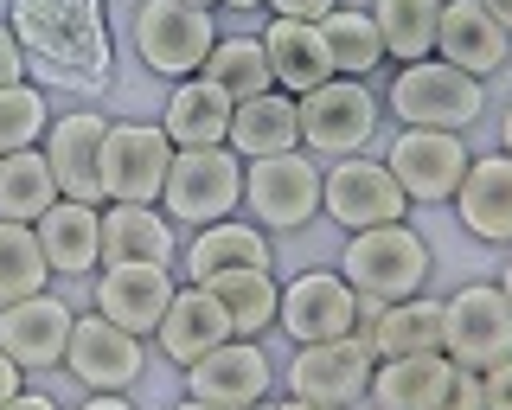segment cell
I'll return each instance as SVG.
<instances>
[{"mask_svg": "<svg viewBox=\"0 0 512 410\" xmlns=\"http://www.w3.org/2000/svg\"><path fill=\"white\" fill-rule=\"evenodd\" d=\"M7 26L26 45V65L64 90H103L116 71L103 0H13Z\"/></svg>", "mask_w": 512, "mask_h": 410, "instance_id": "1", "label": "cell"}, {"mask_svg": "<svg viewBox=\"0 0 512 410\" xmlns=\"http://www.w3.org/2000/svg\"><path fill=\"white\" fill-rule=\"evenodd\" d=\"M333 270H340L365 302H410V295H423L429 276H436V250H429V238L410 218H397V225L346 231V250H340Z\"/></svg>", "mask_w": 512, "mask_h": 410, "instance_id": "2", "label": "cell"}, {"mask_svg": "<svg viewBox=\"0 0 512 410\" xmlns=\"http://www.w3.org/2000/svg\"><path fill=\"white\" fill-rule=\"evenodd\" d=\"M384 116H397V129H455V135H468L474 122L487 116V84L429 52V58H416V65L391 71V84H384Z\"/></svg>", "mask_w": 512, "mask_h": 410, "instance_id": "3", "label": "cell"}, {"mask_svg": "<svg viewBox=\"0 0 512 410\" xmlns=\"http://www.w3.org/2000/svg\"><path fill=\"white\" fill-rule=\"evenodd\" d=\"M128 45H135L141 71L148 77H199L205 71V52L218 45V13L205 7H186V0H135L128 13Z\"/></svg>", "mask_w": 512, "mask_h": 410, "instance_id": "4", "label": "cell"}, {"mask_svg": "<svg viewBox=\"0 0 512 410\" xmlns=\"http://www.w3.org/2000/svg\"><path fill=\"white\" fill-rule=\"evenodd\" d=\"M301 103V148L314 161H346V154H365L384 129V97L365 77H327L314 84Z\"/></svg>", "mask_w": 512, "mask_h": 410, "instance_id": "5", "label": "cell"}, {"mask_svg": "<svg viewBox=\"0 0 512 410\" xmlns=\"http://www.w3.org/2000/svg\"><path fill=\"white\" fill-rule=\"evenodd\" d=\"M160 212L173 218L180 231L218 225V218L244 212V161L231 148H173L167 186H160Z\"/></svg>", "mask_w": 512, "mask_h": 410, "instance_id": "6", "label": "cell"}, {"mask_svg": "<svg viewBox=\"0 0 512 410\" xmlns=\"http://www.w3.org/2000/svg\"><path fill=\"white\" fill-rule=\"evenodd\" d=\"M320 173H327V161H314L308 148L244 161V218H250V225H263L269 238L308 231L314 218H320Z\"/></svg>", "mask_w": 512, "mask_h": 410, "instance_id": "7", "label": "cell"}, {"mask_svg": "<svg viewBox=\"0 0 512 410\" xmlns=\"http://www.w3.org/2000/svg\"><path fill=\"white\" fill-rule=\"evenodd\" d=\"M372 346L359 334H340V340H314V346H295L288 353V366L276 372L282 398H308V404H333V410H352L365 404V391H372Z\"/></svg>", "mask_w": 512, "mask_h": 410, "instance_id": "8", "label": "cell"}, {"mask_svg": "<svg viewBox=\"0 0 512 410\" xmlns=\"http://www.w3.org/2000/svg\"><path fill=\"white\" fill-rule=\"evenodd\" d=\"M320 218H333L340 231H372L410 218V199L397 186V173L384 167V154H346L320 173Z\"/></svg>", "mask_w": 512, "mask_h": 410, "instance_id": "9", "label": "cell"}, {"mask_svg": "<svg viewBox=\"0 0 512 410\" xmlns=\"http://www.w3.org/2000/svg\"><path fill=\"white\" fill-rule=\"evenodd\" d=\"M442 353L468 372L512 359V302L500 282H461L455 295H442Z\"/></svg>", "mask_w": 512, "mask_h": 410, "instance_id": "10", "label": "cell"}, {"mask_svg": "<svg viewBox=\"0 0 512 410\" xmlns=\"http://www.w3.org/2000/svg\"><path fill=\"white\" fill-rule=\"evenodd\" d=\"M468 161H474V148L455 129H397L391 148H384V167L397 173L410 205H448Z\"/></svg>", "mask_w": 512, "mask_h": 410, "instance_id": "11", "label": "cell"}, {"mask_svg": "<svg viewBox=\"0 0 512 410\" xmlns=\"http://www.w3.org/2000/svg\"><path fill=\"white\" fill-rule=\"evenodd\" d=\"M84 391H135L148 372V340L128 334V327L103 321V314H77L71 321V346H64V366Z\"/></svg>", "mask_w": 512, "mask_h": 410, "instance_id": "12", "label": "cell"}, {"mask_svg": "<svg viewBox=\"0 0 512 410\" xmlns=\"http://www.w3.org/2000/svg\"><path fill=\"white\" fill-rule=\"evenodd\" d=\"M276 372H282V366L269 359L263 340L231 334L224 346H212L199 366H186V398L218 404V410H250V404L276 398Z\"/></svg>", "mask_w": 512, "mask_h": 410, "instance_id": "13", "label": "cell"}, {"mask_svg": "<svg viewBox=\"0 0 512 410\" xmlns=\"http://www.w3.org/2000/svg\"><path fill=\"white\" fill-rule=\"evenodd\" d=\"M173 167V141L160 122H109L103 135V205L128 199V205H160Z\"/></svg>", "mask_w": 512, "mask_h": 410, "instance_id": "14", "label": "cell"}, {"mask_svg": "<svg viewBox=\"0 0 512 410\" xmlns=\"http://www.w3.org/2000/svg\"><path fill=\"white\" fill-rule=\"evenodd\" d=\"M276 327H282V334L295 340V346L359 334V289H352L340 270H301V276H288V282H282Z\"/></svg>", "mask_w": 512, "mask_h": 410, "instance_id": "15", "label": "cell"}, {"mask_svg": "<svg viewBox=\"0 0 512 410\" xmlns=\"http://www.w3.org/2000/svg\"><path fill=\"white\" fill-rule=\"evenodd\" d=\"M173 289H180V270H173V263H103V270L90 276L96 314L128 327V334H141V340H154Z\"/></svg>", "mask_w": 512, "mask_h": 410, "instance_id": "16", "label": "cell"}, {"mask_svg": "<svg viewBox=\"0 0 512 410\" xmlns=\"http://www.w3.org/2000/svg\"><path fill=\"white\" fill-rule=\"evenodd\" d=\"M71 321H77V308L64 302V295H52V289L26 295V302H7L0 308V353H7L26 378L32 372H58L64 346H71Z\"/></svg>", "mask_w": 512, "mask_h": 410, "instance_id": "17", "label": "cell"}, {"mask_svg": "<svg viewBox=\"0 0 512 410\" xmlns=\"http://www.w3.org/2000/svg\"><path fill=\"white\" fill-rule=\"evenodd\" d=\"M103 135H109V116L103 109H64L45 129V161H52V180L64 199H84V205H103Z\"/></svg>", "mask_w": 512, "mask_h": 410, "instance_id": "18", "label": "cell"}, {"mask_svg": "<svg viewBox=\"0 0 512 410\" xmlns=\"http://www.w3.org/2000/svg\"><path fill=\"white\" fill-rule=\"evenodd\" d=\"M455 225L487 250H512V154H474L455 186Z\"/></svg>", "mask_w": 512, "mask_h": 410, "instance_id": "19", "label": "cell"}, {"mask_svg": "<svg viewBox=\"0 0 512 410\" xmlns=\"http://www.w3.org/2000/svg\"><path fill=\"white\" fill-rule=\"evenodd\" d=\"M180 282H212L224 270H276V250H269V231L250 225L244 212L237 218H218V225H199L192 238L180 244Z\"/></svg>", "mask_w": 512, "mask_h": 410, "instance_id": "20", "label": "cell"}, {"mask_svg": "<svg viewBox=\"0 0 512 410\" xmlns=\"http://www.w3.org/2000/svg\"><path fill=\"white\" fill-rule=\"evenodd\" d=\"M231 340V321H224V308H218V295L205 289V282H180L173 289V302L167 314H160V327H154V353L167 359V366H199L212 346Z\"/></svg>", "mask_w": 512, "mask_h": 410, "instance_id": "21", "label": "cell"}, {"mask_svg": "<svg viewBox=\"0 0 512 410\" xmlns=\"http://www.w3.org/2000/svg\"><path fill=\"white\" fill-rule=\"evenodd\" d=\"M359 340L372 359H410V353H442V302L410 295V302H365L359 295Z\"/></svg>", "mask_w": 512, "mask_h": 410, "instance_id": "22", "label": "cell"}, {"mask_svg": "<svg viewBox=\"0 0 512 410\" xmlns=\"http://www.w3.org/2000/svg\"><path fill=\"white\" fill-rule=\"evenodd\" d=\"M436 58H448V65H461L468 77H500L512 65V39L506 26L493 20L480 0H442V20H436Z\"/></svg>", "mask_w": 512, "mask_h": 410, "instance_id": "23", "label": "cell"}, {"mask_svg": "<svg viewBox=\"0 0 512 410\" xmlns=\"http://www.w3.org/2000/svg\"><path fill=\"white\" fill-rule=\"evenodd\" d=\"M39 250L52 263V276H96L103 270V205H84V199H52L39 218Z\"/></svg>", "mask_w": 512, "mask_h": 410, "instance_id": "24", "label": "cell"}, {"mask_svg": "<svg viewBox=\"0 0 512 410\" xmlns=\"http://www.w3.org/2000/svg\"><path fill=\"white\" fill-rule=\"evenodd\" d=\"M256 39H263V58H269L276 90H288V97H308L314 84H327V77H333V58H327V39H320V20H282V13H269Z\"/></svg>", "mask_w": 512, "mask_h": 410, "instance_id": "25", "label": "cell"}, {"mask_svg": "<svg viewBox=\"0 0 512 410\" xmlns=\"http://www.w3.org/2000/svg\"><path fill=\"white\" fill-rule=\"evenodd\" d=\"M103 263H180V225L160 205H103Z\"/></svg>", "mask_w": 512, "mask_h": 410, "instance_id": "26", "label": "cell"}, {"mask_svg": "<svg viewBox=\"0 0 512 410\" xmlns=\"http://www.w3.org/2000/svg\"><path fill=\"white\" fill-rule=\"evenodd\" d=\"M224 148L237 161H263V154H288L301 148V103L288 90H263V97H244L231 109V135Z\"/></svg>", "mask_w": 512, "mask_h": 410, "instance_id": "27", "label": "cell"}, {"mask_svg": "<svg viewBox=\"0 0 512 410\" xmlns=\"http://www.w3.org/2000/svg\"><path fill=\"white\" fill-rule=\"evenodd\" d=\"M231 97L212 84V77H180L167 90V109H160V129H167L173 148H218L231 135Z\"/></svg>", "mask_w": 512, "mask_h": 410, "instance_id": "28", "label": "cell"}, {"mask_svg": "<svg viewBox=\"0 0 512 410\" xmlns=\"http://www.w3.org/2000/svg\"><path fill=\"white\" fill-rule=\"evenodd\" d=\"M448 378H455V359H448V353L378 359L365 404H372V410H436V398H442V385H448Z\"/></svg>", "mask_w": 512, "mask_h": 410, "instance_id": "29", "label": "cell"}, {"mask_svg": "<svg viewBox=\"0 0 512 410\" xmlns=\"http://www.w3.org/2000/svg\"><path fill=\"white\" fill-rule=\"evenodd\" d=\"M320 39H327V58H333V77H372L391 65V52H384V33H378V20L365 7H333L327 20H320Z\"/></svg>", "mask_w": 512, "mask_h": 410, "instance_id": "30", "label": "cell"}, {"mask_svg": "<svg viewBox=\"0 0 512 410\" xmlns=\"http://www.w3.org/2000/svg\"><path fill=\"white\" fill-rule=\"evenodd\" d=\"M205 289L218 295V308H224V321H231V334L263 340L269 327H276V308H282V282H276V270H224V276L205 282Z\"/></svg>", "mask_w": 512, "mask_h": 410, "instance_id": "31", "label": "cell"}, {"mask_svg": "<svg viewBox=\"0 0 512 410\" xmlns=\"http://www.w3.org/2000/svg\"><path fill=\"white\" fill-rule=\"evenodd\" d=\"M365 13L378 20L391 65H416V58H429V52H436V20H442V0H365Z\"/></svg>", "mask_w": 512, "mask_h": 410, "instance_id": "32", "label": "cell"}, {"mask_svg": "<svg viewBox=\"0 0 512 410\" xmlns=\"http://www.w3.org/2000/svg\"><path fill=\"white\" fill-rule=\"evenodd\" d=\"M199 77H212V84H218L231 103L276 90V77H269V58H263V39H256V33H218V45L205 52V71H199Z\"/></svg>", "mask_w": 512, "mask_h": 410, "instance_id": "33", "label": "cell"}, {"mask_svg": "<svg viewBox=\"0 0 512 410\" xmlns=\"http://www.w3.org/2000/svg\"><path fill=\"white\" fill-rule=\"evenodd\" d=\"M52 199H58V180H52V161H45V148L0 154V218H13V225H32V218H39Z\"/></svg>", "mask_w": 512, "mask_h": 410, "instance_id": "34", "label": "cell"}, {"mask_svg": "<svg viewBox=\"0 0 512 410\" xmlns=\"http://www.w3.org/2000/svg\"><path fill=\"white\" fill-rule=\"evenodd\" d=\"M39 289H52V263H45V250H39V231L0 218V308L26 302V295H39Z\"/></svg>", "mask_w": 512, "mask_h": 410, "instance_id": "35", "label": "cell"}, {"mask_svg": "<svg viewBox=\"0 0 512 410\" xmlns=\"http://www.w3.org/2000/svg\"><path fill=\"white\" fill-rule=\"evenodd\" d=\"M45 129H52V90L20 77V84L0 90V154H20V148H39Z\"/></svg>", "mask_w": 512, "mask_h": 410, "instance_id": "36", "label": "cell"}, {"mask_svg": "<svg viewBox=\"0 0 512 410\" xmlns=\"http://www.w3.org/2000/svg\"><path fill=\"white\" fill-rule=\"evenodd\" d=\"M436 410H487V391H480V372L455 366V378H448V385H442Z\"/></svg>", "mask_w": 512, "mask_h": 410, "instance_id": "37", "label": "cell"}, {"mask_svg": "<svg viewBox=\"0 0 512 410\" xmlns=\"http://www.w3.org/2000/svg\"><path fill=\"white\" fill-rule=\"evenodd\" d=\"M26 71H32V65H26V45L13 39V26H7V20H0V90H7V84H20Z\"/></svg>", "mask_w": 512, "mask_h": 410, "instance_id": "38", "label": "cell"}, {"mask_svg": "<svg viewBox=\"0 0 512 410\" xmlns=\"http://www.w3.org/2000/svg\"><path fill=\"white\" fill-rule=\"evenodd\" d=\"M480 391H487V410H512V359L480 372Z\"/></svg>", "mask_w": 512, "mask_h": 410, "instance_id": "39", "label": "cell"}, {"mask_svg": "<svg viewBox=\"0 0 512 410\" xmlns=\"http://www.w3.org/2000/svg\"><path fill=\"white\" fill-rule=\"evenodd\" d=\"M340 0H269L263 13H282V20H327Z\"/></svg>", "mask_w": 512, "mask_h": 410, "instance_id": "40", "label": "cell"}, {"mask_svg": "<svg viewBox=\"0 0 512 410\" xmlns=\"http://www.w3.org/2000/svg\"><path fill=\"white\" fill-rule=\"evenodd\" d=\"M71 410H135V398L128 391H84V404H71Z\"/></svg>", "mask_w": 512, "mask_h": 410, "instance_id": "41", "label": "cell"}, {"mask_svg": "<svg viewBox=\"0 0 512 410\" xmlns=\"http://www.w3.org/2000/svg\"><path fill=\"white\" fill-rule=\"evenodd\" d=\"M0 410H64V404L52 398V391H32V385H26L20 398H7V404H0Z\"/></svg>", "mask_w": 512, "mask_h": 410, "instance_id": "42", "label": "cell"}, {"mask_svg": "<svg viewBox=\"0 0 512 410\" xmlns=\"http://www.w3.org/2000/svg\"><path fill=\"white\" fill-rule=\"evenodd\" d=\"M20 391H26V372L13 366L7 353H0V404H7V398H20Z\"/></svg>", "mask_w": 512, "mask_h": 410, "instance_id": "43", "label": "cell"}, {"mask_svg": "<svg viewBox=\"0 0 512 410\" xmlns=\"http://www.w3.org/2000/svg\"><path fill=\"white\" fill-rule=\"evenodd\" d=\"M480 7H487V13H493V20H500V26H506V39H512V0H480Z\"/></svg>", "mask_w": 512, "mask_h": 410, "instance_id": "44", "label": "cell"}, {"mask_svg": "<svg viewBox=\"0 0 512 410\" xmlns=\"http://www.w3.org/2000/svg\"><path fill=\"white\" fill-rule=\"evenodd\" d=\"M500 154H512V103L500 109Z\"/></svg>", "mask_w": 512, "mask_h": 410, "instance_id": "45", "label": "cell"}, {"mask_svg": "<svg viewBox=\"0 0 512 410\" xmlns=\"http://www.w3.org/2000/svg\"><path fill=\"white\" fill-rule=\"evenodd\" d=\"M493 282H500V289H506V302H512V250H506V263H500V276H493Z\"/></svg>", "mask_w": 512, "mask_h": 410, "instance_id": "46", "label": "cell"}, {"mask_svg": "<svg viewBox=\"0 0 512 410\" xmlns=\"http://www.w3.org/2000/svg\"><path fill=\"white\" fill-rule=\"evenodd\" d=\"M282 410H333V404H308V398H276Z\"/></svg>", "mask_w": 512, "mask_h": 410, "instance_id": "47", "label": "cell"}, {"mask_svg": "<svg viewBox=\"0 0 512 410\" xmlns=\"http://www.w3.org/2000/svg\"><path fill=\"white\" fill-rule=\"evenodd\" d=\"M231 13H256V7H269V0H224Z\"/></svg>", "mask_w": 512, "mask_h": 410, "instance_id": "48", "label": "cell"}, {"mask_svg": "<svg viewBox=\"0 0 512 410\" xmlns=\"http://www.w3.org/2000/svg\"><path fill=\"white\" fill-rule=\"evenodd\" d=\"M167 410H218V404H199V398H180V404H167Z\"/></svg>", "mask_w": 512, "mask_h": 410, "instance_id": "49", "label": "cell"}, {"mask_svg": "<svg viewBox=\"0 0 512 410\" xmlns=\"http://www.w3.org/2000/svg\"><path fill=\"white\" fill-rule=\"evenodd\" d=\"M186 7H205V13H218V7H224V0H186Z\"/></svg>", "mask_w": 512, "mask_h": 410, "instance_id": "50", "label": "cell"}, {"mask_svg": "<svg viewBox=\"0 0 512 410\" xmlns=\"http://www.w3.org/2000/svg\"><path fill=\"white\" fill-rule=\"evenodd\" d=\"M250 410H282V404H276V398H263V404H250Z\"/></svg>", "mask_w": 512, "mask_h": 410, "instance_id": "51", "label": "cell"}]
</instances>
